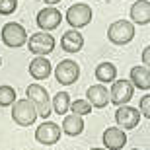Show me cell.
Instances as JSON below:
<instances>
[{
	"mask_svg": "<svg viewBox=\"0 0 150 150\" xmlns=\"http://www.w3.org/2000/svg\"><path fill=\"white\" fill-rule=\"evenodd\" d=\"M25 96H28L29 101H33L35 109H37V117H47L51 115V98L49 92L41 86V84H29L28 90H25Z\"/></svg>",
	"mask_w": 150,
	"mask_h": 150,
	"instance_id": "cell-1",
	"label": "cell"
},
{
	"mask_svg": "<svg viewBox=\"0 0 150 150\" xmlns=\"http://www.w3.org/2000/svg\"><path fill=\"white\" fill-rule=\"evenodd\" d=\"M12 119H14V123H18L20 127L33 125L35 119H37V109H35L33 101H29L28 98L16 100L14 101V107H12Z\"/></svg>",
	"mask_w": 150,
	"mask_h": 150,
	"instance_id": "cell-2",
	"label": "cell"
},
{
	"mask_svg": "<svg viewBox=\"0 0 150 150\" xmlns=\"http://www.w3.org/2000/svg\"><path fill=\"white\" fill-rule=\"evenodd\" d=\"M134 37V23L129 20H117L107 28V39L113 45H127Z\"/></svg>",
	"mask_w": 150,
	"mask_h": 150,
	"instance_id": "cell-3",
	"label": "cell"
},
{
	"mask_svg": "<svg viewBox=\"0 0 150 150\" xmlns=\"http://www.w3.org/2000/svg\"><path fill=\"white\" fill-rule=\"evenodd\" d=\"M55 37L49 33H45V31H39V33H33L29 35V41H28V49L29 53H33L35 57H45L53 53L55 51Z\"/></svg>",
	"mask_w": 150,
	"mask_h": 150,
	"instance_id": "cell-4",
	"label": "cell"
},
{
	"mask_svg": "<svg viewBox=\"0 0 150 150\" xmlns=\"http://www.w3.org/2000/svg\"><path fill=\"white\" fill-rule=\"evenodd\" d=\"M2 41L4 45L12 47V49H18V47H22V45L28 43V31L23 25L16 22H8L2 28Z\"/></svg>",
	"mask_w": 150,
	"mask_h": 150,
	"instance_id": "cell-5",
	"label": "cell"
},
{
	"mask_svg": "<svg viewBox=\"0 0 150 150\" xmlns=\"http://www.w3.org/2000/svg\"><path fill=\"white\" fill-rule=\"evenodd\" d=\"M133 94H134V86L131 84V80H115L111 86V92H109V101L115 103L117 107L121 105H127L129 101L133 100Z\"/></svg>",
	"mask_w": 150,
	"mask_h": 150,
	"instance_id": "cell-6",
	"label": "cell"
},
{
	"mask_svg": "<svg viewBox=\"0 0 150 150\" xmlns=\"http://www.w3.org/2000/svg\"><path fill=\"white\" fill-rule=\"evenodd\" d=\"M67 22L72 25L74 29H80V28H86L90 22H92V8L88 4H72L70 8L67 10Z\"/></svg>",
	"mask_w": 150,
	"mask_h": 150,
	"instance_id": "cell-7",
	"label": "cell"
},
{
	"mask_svg": "<svg viewBox=\"0 0 150 150\" xmlns=\"http://www.w3.org/2000/svg\"><path fill=\"white\" fill-rule=\"evenodd\" d=\"M78 76H80V67H78L74 61H70V59H64V61L59 62V67L55 68V78L57 82L64 84V86H70V84H74L78 80Z\"/></svg>",
	"mask_w": 150,
	"mask_h": 150,
	"instance_id": "cell-8",
	"label": "cell"
},
{
	"mask_svg": "<svg viewBox=\"0 0 150 150\" xmlns=\"http://www.w3.org/2000/svg\"><path fill=\"white\" fill-rule=\"evenodd\" d=\"M61 139V127L57 123H51V121H45L43 125H39L37 131H35V140L41 142L45 146H51V144H57Z\"/></svg>",
	"mask_w": 150,
	"mask_h": 150,
	"instance_id": "cell-9",
	"label": "cell"
},
{
	"mask_svg": "<svg viewBox=\"0 0 150 150\" xmlns=\"http://www.w3.org/2000/svg\"><path fill=\"white\" fill-rule=\"evenodd\" d=\"M115 121L119 125V129H123V131L125 129H134L140 121V113L137 107L121 105V107H117V111H115Z\"/></svg>",
	"mask_w": 150,
	"mask_h": 150,
	"instance_id": "cell-10",
	"label": "cell"
},
{
	"mask_svg": "<svg viewBox=\"0 0 150 150\" xmlns=\"http://www.w3.org/2000/svg\"><path fill=\"white\" fill-rule=\"evenodd\" d=\"M61 20H62V14L57 10L55 6H47L37 14V25L41 29H45V33L51 31V29H57L61 25Z\"/></svg>",
	"mask_w": 150,
	"mask_h": 150,
	"instance_id": "cell-11",
	"label": "cell"
},
{
	"mask_svg": "<svg viewBox=\"0 0 150 150\" xmlns=\"http://www.w3.org/2000/svg\"><path fill=\"white\" fill-rule=\"evenodd\" d=\"M101 139H103L105 150H121L123 146L127 144V134L119 127H107L103 131V137Z\"/></svg>",
	"mask_w": 150,
	"mask_h": 150,
	"instance_id": "cell-12",
	"label": "cell"
},
{
	"mask_svg": "<svg viewBox=\"0 0 150 150\" xmlns=\"http://www.w3.org/2000/svg\"><path fill=\"white\" fill-rule=\"evenodd\" d=\"M86 101H88L92 107H98V109H103V107L109 103V92L103 84H94L90 86L88 92H86Z\"/></svg>",
	"mask_w": 150,
	"mask_h": 150,
	"instance_id": "cell-13",
	"label": "cell"
},
{
	"mask_svg": "<svg viewBox=\"0 0 150 150\" xmlns=\"http://www.w3.org/2000/svg\"><path fill=\"white\" fill-rule=\"evenodd\" d=\"M131 20H133V23H139V25L150 23V2L148 0H137L131 6Z\"/></svg>",
	"mask_w": 150,
	"mask_h": 150,
	"instance_id": "cell-14",
	"label": "cell"
},
{
	"mask_svg": "<svg viewBox=\"0 0 150 150\" xmlns=\"http://www.w3.org/2000/svg\"><path fill=\"white\" fill-rule=\"evenodd\" d=\"M61 47H62V51H67V53H78V51L84 47L82 33L76 31V29L67 31V33L61 37Z\"/></svg>",
	"mask_w": 150,
	"mask_h": 150,
	"instance_id": "cell-15",
	"label": "cell"
},
{
	"mask_svg": "<svg viewBox=\"0 0 150 150\" xmlns=\"http://www.w3.org/2000/svg\"><path fill=\"white\" fill-rule=\"evenodd\" d=\"M51 68H53V64H51L45 57H35L33 61L29 62V74H31L35 80H45V78H49Z\"/></svg>",
	"mask_w": 150,
	"mask_h": 150,
	"instance_id": "cell-16",
	"label": "cell"
},
{
	"mask_svg": "<svg viewBox=\"0 0 150 150\" xmlns=\"http://www.w3.org/2000/svg\"><path fill=\"white\" fill-rule=\"evenodd\" d=\"M61 131L64 134H68V137H78V134H82V131H84V119L80 115H74V113L64 115Z\"/></svg>",
	"mask_w": 150,
	"mask_h": 150,
	"instance_id": "cell-17",
	"label": "cell"
},
{
	"mask_svg": "<svg viewBox=\"0 0 150 150\" xmlns=\"http://www.w3.org/2000/svg\"><path fill=\"white\" fill-rule=\"evenodd\" d=\"M131 84L139 90H150V68L133 67L131 68Z\"/></svg>",
	"mask_w": 150,
	"mask_h": 150,
	"instance_id": "cell-18",
	"label": "cell"
},
{
	"mask_svg": "<svg viewBox=\"0 0 150 150\" xmlns=\"http://www.w3.org/2000/svg\"><path fill=\"white\" fill-rule=\"evenodd\" d=\"M96 78L98 82L105 84V82H115L117 80V67L111 62H101L96 67Z\"/></svg>",
	"mask_w": 150,
	"mask_h": 150,
	"instance_id": "cell-19",
	"label": "cell"
},
{
	"mask_svg": "<svg viewBox=\"0 0 150 150\" xmlns=\"http://www.w3.org/2000/svg\"><path fill=\"white\" fill-rule=\"evenodd\" d=\"M51 107L55 109V113H59V115H64V113L68 111V107H70V96H68L67 92H59V94L53 98V103H51Z\"/></svg>",
	"mask_w": 150,
	"mask_h": 150,
	"instance_id": "cell-20",
	"label": "cell"
},
{
	"mask_svg": "<svg viewBox=\"0 0 150 150\" xmlns=\"http://www.w3.org/2000/svg\"><path fill=\"white\" fill-rule=\"evenodd\" d=\"M16 90L12 86H0V107H8V105H14L16 101Z\"/></svg>",
	"mask_w": 150,
	"mask_h": 150,
	"instance_id": "cell-21",
	"label": "cell"
},
{
	"mask_svg": "<svg viewBox=\"0 0 150 150\" xmlns=\"http://www.w3.org/2000/svg\"><path fill=\"white\" fill-rule=\"evenodd\" d=\"M68 109H72L74 115H88L90 111H92V105H90L86 100H76V101H70V107Z\"/></svg>",
	"mask_w": 150,
	"mask_h": 150,
	"instance_id": "cell-22",
	"label": "cell"
},
{
	"mask_svg": "<svg viewBox=\"0 0 150 150\" xmlns=\"http://www.w3.org/2000/svg\"><path fill=\"white\" fill-rule=\"evenodd\" d=\"M18 8V0H0V14L2 16H10Z\"/></svg>",
	"mask_w": 150,
	"mask_h": 150,
	"instance_id": "cell-23",
	"label": "cell"
},
{
	"mask_svg": "<svg viewBox=\"0 0 150 150\" xmlns=\"http://www.w3.org/2000/svg\"><path fill=\"white\" fill-rule=\"evenodd\" d=\"M139 109H140V113H142L146 119H150V94H146V96H142V98H140Z\"/></svg>",
	"mask_w": 150,
	"mask_h": 150,
	"instance_id": "cell-24",
	"label": "cell"
},
{
	"mask_svg": "<svg viewBox=\"0 0 150 150\" xmlns=\"http://www.w3.org/2000/svg\"><path fill=\"white\" fill-rule=\"evenodd\" d=\"M142 62H144L146 68H150V45L144 47V51H142Z\"/></svg>",
	"mask_w": 150,
	"mask_h": 150,
	"instance_id": "cell-25",
	"label": "cell"
},
{
	"mask_svg": "<svg viewBox=\"0 0 150 150\" xmlns=\"http://www.w3.org/2000/svg\"><path fill=\"white\" fill-rule=\"evenodd\" d=\"M45 4H49V6H53V4H59V2H61V0H43Z\"/></svg>",
	"mask_w": 150,
	"mask_h": 150,
	"instance_id": "cell-26",
	"label": "cell"
},
{
	"mask_svg": "<svg viewBox=\"0 0 150 150\" xmlns=\"http://www.w3.org/2000/svg\"><path fill=\"white\" fill-rule=\"evenodd\" d=\"M92 150H105V148H92Z\"/></svg>",
	"mask_w": 150,
	"mask_h": 150,
	"instance_id": "cell-27",
	"label": "cell"
},
{
	"mask_svg": "<svg viewBox=\"0 0 150 150\" xmlns=\"http://www.w3.org/2000/svg\"><path fill=\"white\" fill-rule=\"evenodd\" d=\"M133 150H139V148H133Z\"/></svg>",
	"mask_w": 150,
	"mask_h": 150,
	"instance_id": "cell-28",
	"label": "cell"
},
{
	"mask_svg": "<svg viewBox=\"0 0 150 150\" xmlns=\"http://www.w3.org/2000/svg\"><path fill=\"white\" fill-rule=\"evenodd\" d=\"M0 62H2V61H0Z\"/></svg>",
	"mask_w": 150,
	"mask_h": 150,
	"instance_id": "cell-29",
	"label": "cell"
}]
</instances>
